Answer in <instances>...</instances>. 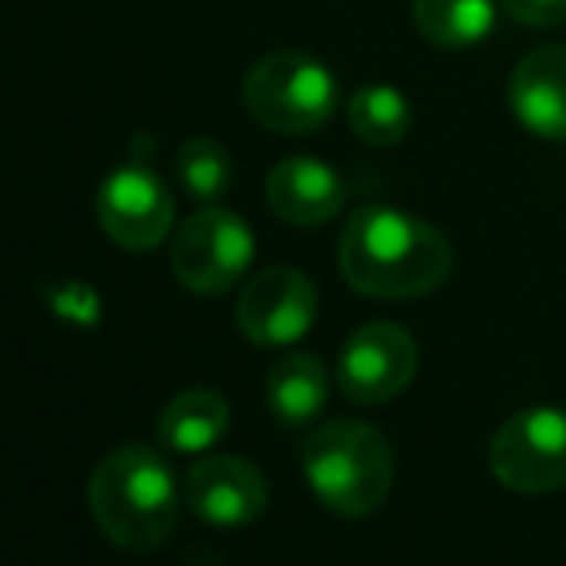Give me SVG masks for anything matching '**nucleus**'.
Returning <instances> with one entry per match:
<instances>
[{
    "label": "nucleus",
    "mask_w": 566,
    "mask_h": 566,
    "mask_svg": "<svg viewBox=\"0 0 566 566\" xmlns=\"http://www.w3.org/2000/svg\"><path fill=\"white\" fill-rule=\"evenodd\" d=\"M451 266V239L394 205H363L339 235V270L366 297H424L448 282Z\"/></svg>",
    "instance_id": "1"
},
{
    "label": "nucleus",
    "mask_w": 566,
    "mask_h": 566,
    "mask_svg": "<svg viewBox=\"0 0 566 566\" xmlns=\"http://www.w3.org/2000/svg\"><path fill=\"white\" fill-rule=\"evenodd\" d=\"M90 509L105 539L124 552H155L178 528V478L147 443H119L93 467Z\"/></svg>",
    "instance_id": "2"
},
{
    "label": "nucleus",
    "mask_w": 566,
    "mask_h": 566,
    "mask_svg": "<svg viewBox=\"0 0 566 566\" xmlns=\"http://www.w3.org/2000/svg\"><path fill=\"white\" fill-rule=\"evenodd\" d=\"M301 470L313 493L339 516H370L394 490V448L374 424L328 420L301 443Z\"/></svg>",
    "instance_id": "3"
},
{
    "label": "nucleus",
    "mask_w": 566,
    "mask_h": 566,
    "mask_svg": "<svg viewBox=\"0 0 566 566\" xmlns=\"http://www.w3.org/2000/svg\"><path fill=\"white\" fill-rule=\"evenodd\" d=\"M243 108L254 124L277 135H313L339 108V82L321 59L305 51H274L243 77Z\"/></svg>",
    "instance_id": "4"
},
{
    "label": "nucleus",
    "mask_w": 566,
    "mask_h": 566,
    "mask_svg": "<svg viewBox=\"0 0 566 566\" xmlns=\"http://www.w3.org/2000/svg\"><path fill=\"white\" fill-rule=\"evenodd\" d=\"M254 262V231L243 217L201 205L189 220H181L170 239V270L178 285H186L197 297L228 293L247 277Z\"/></svg>",
    "instance_id": "5"
},
{
    "label": "nucleus",
    "mask_w": 566,
    "mask_h": 566,
    "mask_svg": "<svg viewBox=\"0 0 566 566\" xmlns=\"http://www.w3.org/2000/svg\"><path fill=\"white\" fill-rule=\"evenodd\" d=\"M490 470L516 493H552L566 485V409L536 405L513 412L490 440Z\"/></svg>",
    "instance_id": "6"
},
{
    "label": "nucleus",
    "mask_w": 566,
    "mask_h": 566,
    "mask_svg": "<svg viewBox=\"0 0 566 566\" xmlns=\"http://www.w3.org/2000/svg\"><path fill=\"white\" fill-rule=\"evenodd\" d=\"M97 220L124 251H155L174 235V193L150 166L124 163L101 181Z\"/></svg>",
    "instance_id": "7"
},
{
    "label": "nucleus",
    "mask_w": 566,
    "mask_h": 566,
    "mask_svg": "<svg viewBox=\"0 0 566 566\" xmlns=\"http://www.w3.org/2000/svg\"><path fill=\"white\" fill-rule=\"evenodd\" d=\"M321 313V293L313 277L293 266H266L243 285L235 324L259 347H290L305 339Z\"/></svg>",
    "instance_id": "8"
},
{
    "label": "nucleus",
    "mask_w": 566,
    "mask_h": 566,
    "mask_svg": "<svg viewBox=\"0 0 566 566\" xmlns=\"http://www.w3.org/2000/svg\"><path fill=\"white\" fill-rule=\"evenodd\" d=\"M420 347L401 324H363L339 355V389L358 405H386L412 386Z\"/></svg>",
    "instance_id": "9"
},
{
    "label": "nucleus",
    "mask_w": 566,
    "mask_h": 566,
    "mask_svg": "<svg viewBox=\"0 0 566 566\" xmlns=\"http://www.w3.org/2000/svg\"><path fill=\"white\" fill-rule=\"evenodd\" d=\"M186 505L212 528H247L270 505V485L254 462L239 454H205L186 474Z\"/></svg>",
    "instance_id": "10"
},
{
    "label": "nucleus",
    "mask_w": 566,
    "mask_h": 566,
    "mask_svg": "<svg viewBox=\"0 0 566 566\" xmlns=\"http://www.w3.org/2000/svg\"><path fill=\"white\" fill-rule=\"evenodd\" d=\"M343 201H347V186H343L336 166H328L324 158L313 155L282 158L266 178V205L285 224H297V228L328 224V220L339 217Z\"/></svg>",
    "instance_id": "11"
},
{
    "label": "nucleus",
    "mask_w": 566,
    "mask_h": 566,
    "mask_svg": "<svg viewBox=\"0 0 566 566\" xmlns=\"http://www.w3.org/2000/svg\"><path fill=\"white\" fill-rule=\"evenodd\" d=\"M509 108L524 132L566 143V43L536 46L509 77Z\"/></svg>",
    "instance_id": "12"
},
{
    "label": "nucleus",
    "mask_w": 566,
    "mask_h": 566,
    "mask_svg": "<svg viewBox=\"0 0 566 566\" xmlns=\"http://www.w3.org/2000/svg\"><path fill=\"white\" fill-rule=\"evenodd\" d=\"M231 428V405L220 389H181L158 412V443L174 454H209Z\"/></svg>",
    "instance_id": "13"
},
{
    "label": "nucleus",
    "mask_w": 566,
    "mask_h": 566,
    "mask_svg": "<svg viewBox=\"0 0 566 566\" xmlns=\"http://www.w3.org/2000/svg\"><path fill=\"white\" fill-rule=\"evenodd\" d=\"M328 389H332V378H328V370H324L321 358L297 350V355H285L270 366L266 409L277 424L305 428L324 412V405H328Z\"/></svg>",
    "instance_id": "14"
},
{
    "label": "nucleus",
    "mask_w": 566,
    "mask_h": 566,
    "mask_svg": "<svg viewBox=\"0 0 566 566\" xmlns=\"http://www.w3.org/2000/svg\"><path fill=\"white\" fill-rule=\"evenodd\" d=\"M501 0H412V23L440 51H467L490 39Z\"/></svg>",
    "instance_id": "15"
},
{
    "label": "nucleus",
    "mask_w": 566,
    "mask_h": 566,
    "mask_svg": "<svg viewBox=\"0 0 566 566\" xmlns=\"http://www.w3.org/2000/svg\"><path fill=\"white\" fill-rule=\"evenodd\" d=\"M347 124L366 147H397L412 132V105L397 85H363L347 101Z\"/></svg>",
    "instance_id": "16"
},
{
    "label": "nucleus",
    "mask_w": 566,
    "mask_h": 566,
    "mask_svg": "<svg viewBox=\"0 0 566 566\" xmlns=\"http://www.w3.org/2000/svg\"><path fill=\"white\" fill-rule=\"evenodd\" d=\"M174 174L197 205H220L231 189L235 166L217 139H186L174 155Z\"/></svg>",
    "instance_id": "17"
},
{
    "label": "nucleus",
    "mask_w": 566,
    "mask_h": 566,
    "mask_svg": "<svg viewBox=\"0 0 566 566\" xmlns=\"http://www.w3.org/2000/svg\"><path fill=\"white\" fill-rule=\"evenodd\" d=\"M501 12L524 28H559L566 23V0H501Z\"/></svg>",
    "instance_id": "18"
}]
</instances>
